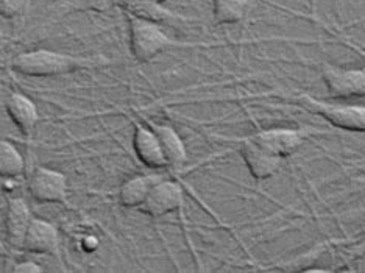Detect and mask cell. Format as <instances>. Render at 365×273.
Listing matches in <instances>:
<instances>
[{"mask_svg":"<svg viewBox=\"0 0 365 273\" xmlns=\"http://www.w3.org/2000/svg\"><path fill=\"white\" fill-rule=\"evenodd\" d=\"M30 0H0V18L14 19L21 16Z\"/></svg>","mask_w":365,"mask_h":273,"instance_id":"cell-17","label":"cell"},{"mask_svg":"<svg viewBox=\"0 0 365 273\" xmlns=\"http://www.w3.org/2000/svg\"><path fill=\"white\" fill-rule=\"evenodd\" d=\"M239 144L240 155H242L244 163L248 172L252 173V177H255L258 181H262L272 178L279 172L281 163H283L281 156L272 153L267 148L253 140L250 136L240 138Z\"/></svg>","mask_w":365,"mask_h":273,"instance_id":"cell-8","label":"cell"},{"mask_svg":"<svg viewBox=\"0 0 365 273\" xmlns=\"http://www.w3.org/2000/svg\"><path fill=\"white\" fill-rule=\"evenodd\" d=\"M148 125L153 128L158 139H160L165 160H168V168L180 169L187 161V148L185 140L178 135V131L168 125V123L148 122Z\"/></svg>","mask_w":365,"mask_h":273,"instance_id":"cell-13","label":"cell"},{"mask_svg":"<svg viewBox=\"0 0 365 273\" xmlns=\"http://www.w3.org/2000/svg\"><path fill=\"white\" fill-rule=\"evenodd\" d=\"M6 270L13 273H43L46 269L33 259H21L11 262V267H8Z\"/></svg>","mask_w":365,"mask_h":273,"instance_id":"cell-18","label":"cell"},{"mask_svg":"<svg viewBox=\"0 0 365 273\" xmlns=\"http://www.w3.org/2000/svg\"><path fill=\"white\" fill-rule=\"evenodd\" d=\"M250 138L272 153L286 158V156L295 153L303 145L304 140L309 138V131L306 128L275 127L256 131V133L250 135Z\"/></svg>","mask_w":365,"mask_h":273,"instance_id":"cell-9","label":"cell"},{"mask_svg":"<svg viewBox=\"0 0 365 273\" xmlns=\"http://www.w3.org/2000/svg\"><path fill=\"white\" fill-rule=\"evenodd\" d=\"M163 178V175H135L123 181L119 187L118 198L123 208L139 210V206L145 202L152 187Z\"/></svg>","mask_w":365,"mask_h":273,"instance_id":"cell-14","label":"cell"},{"mask_svg":"<svg viewBox=\"0 0 365 273\" xmlns=\"http://www.w3.org/2000/svg\"><path fill=\"white\" fill-rule=\"evenodd\" d=\"M26 173V160L13 143L0 139V178L14 181Z\"/></svg>","mask_w":365,"mask_h":273,"instance_id":"cell-15","label":"cell"},{"mask_svg":"<svg viewBox=\"0 0 365 273\" xmlns=\"http://www.w3.org/2000/svg\"><path fill=\"white\" fill-rule=\"evenodd\" d=\"M128 19V38H130V52L139 63H148L155 60L158 55L169 51L172 47H197L210 44H194L181 43V41L169 36L165 30L153 19L144 18L133 13H127Z\"/></svg>","mask_w":365,"mask_h":273,"instance_id":"cell-2","label":"cell"},{"mask_svg":"<svg viewBox=\"0 0 365 273\" xmlns=\"http://www.w3.org/2000/svg\"><path fill=\"white\" fill-rule=\"evenodd\" d=\"M306 102L314 106L315 113L322 115L329 125L336 128L353 131V133H365V106L364 105H344V103H327L315 101L312 97L304 96Z\"/></svg>","mask_w":365,"mask_h":273,"instance_id":"cell-5","label":"cell"},{"mask_svg":"<svg viewBox=\"0 0 365 273\" xmlns=\"http://www.w3.org/2000/svg\"><path fill=\"white\" fill-rule=\"evenodd\" d=\"M185 205V191L175 180L161 178L152 187L145 202L139 206V211L153 219L168 216L170 212L180 211Z\"/></svg>","mask_w":365,"mask_h":273,"instance_id":"cell-4","label":"cell"},{"mask_svg":"<svg viewBox=\"0 0 365 273\" xmlns=\"http://www.w3.org/2000/svg\"><path fill=\"white\" fill-rule=\"evenodd\" d=\"M252 0H214L212 18L217 26H233L242 22L250 11Z\"/></svg>","mask_w":365,"mask_h":273,"instance_id":"cell-16","label":"cell"},{"mask_svg":"<svg viewBox=\"0 0 365 273\" xmlns=\"http://www.w3.org/2000/svg\"><path fill=\"white\" fill-rule=\"evenodd\" d=\"M27 189L30 197L41 205H68L69 180L63 172L38 165L31 172Z\"/></svg>","mask_w":365,"mask_h":273,"instance_id":"cell-3","label":"cell"},{"mask_svg":"<svg viewBox=\"0 0 365 273\" xmlns=\"http://www.w3.org/2000/svg\"><path fill=\"white\" fill-rule=\"evenodd\" d=\"M133 150H135L136 158L148 169L168 168V160L164 156L160 139H158L153 128L148 123L144 125L140 122H135V128H133Z\"/></svg>","mask_w":365,"mask_h":273,"instance_id":"cell-11","label":"cell"},{"mask_svg":"<svg viewBox=\"0 0 365 273\" xmlns=\"http://www.w3.org/2000/svg\"><path fill=\"white\" fill-rule=\"evenodd\" d=\"M61 237L60 231L46 219L33 217L22 252L30 254H52L60 258Z\"/></svg>","mask_w":365,"mask_h":273,"instance_id":"cell-10","label":"cell"},{"mask_svg":"<svg viewBox=\"0 0 365 273\" xmlns=\"http://www.w3.org/2000/svg\"><path fill=\"white\" fill-rule=\"evenodd\" d=\"M110 61L103 56H80L68 52H56L51 48H35V51L21 52L14 56L11 68L27 77L48 78L68 76V73L94 69Z\"/></svg>","mask_w":365,"mask_h":273,"instance_id":"cell-1","label":"cell"},{"mask_svg":"<svg viewBox=\"0 0 365 273\" xmlns=\"http://www.w3.org/2000/svg\"><path fill=\"white\" fill-rule=\"evenodd\" d=\"M5 110L8 118L21 131V135L30 139L39 122V111L33 98H30L27 94L14 91L5 98Z\"/></svg>","mask_w":365,"mask_h":273,"instance_id":"cell-12","label":"cell"},{"mask_svg":"<svg viewBox=\"0 0 365 273\" xmlns=\"http://www.w3.org/2000/svg\"><path fill=\"white\" fill-rule=\"evenodd\" d=\"M155 2H158L160 5H163V4H165V2H169V0H155Z\"/></svg>","mask_w":365,"mask_h":273,"instance_id":"cell-20","label":"cell"},{"mask_svg":"<svg viewBox=\"0 0 365 273\" xmlns=\"http://www.w3.org/2000/svg\"><path fill=\"white\" fill-rule=\"evenodd\" d=\"M30 205L24 197H10L5 210V241L13 252H22L33 220Z\"/></svg>","mask_w":365,"mask_h":273,"instance_id":"cell-7","label":"cell"},{"mask_svg":"<svg viewBox=\"0 0 365 273\" xmlns=\"http://www.w3.org/2000/svg\"><path fill=\"white\" fill-rule=\"evenodd\" d=\"M322 80L336 98L365 97V69H346L323 63Z\"/></svg>","mask_w":365,"mask_h":273,"instance_id":"cell-6","label":"cell"},{"mask_svg":"<svg viewBox=\"0 0 365 273\" xmlns=\"http://www.w3.org/2000/svg\"><path fill=\"white\" fill-rule=\"evenodd\" d=\"M113 4V0H72V5L78 10L103 11Z\"/></svg>","mask_w":365,"mask_h":273,"instance_id":"cell-19","label":"cell"}]
</instances>
